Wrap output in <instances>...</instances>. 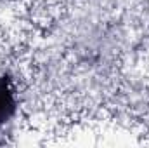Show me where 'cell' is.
Segmentation results:
<instances>
[{"label":"cell","mask_w":149,"mask_h":148,"mask_svg":"<svg viewBox=\"0 0 149 148\" xmlns=\"http://www.w3.org/2000/svg\"><path fill=\"white\" fill-rule=\"evenodd\" d=\"M16 108H17V99L14 85L5 75H0V127L14 117Z\"/></svg>","instance_id":"6da1fadb"}]
</instances>
